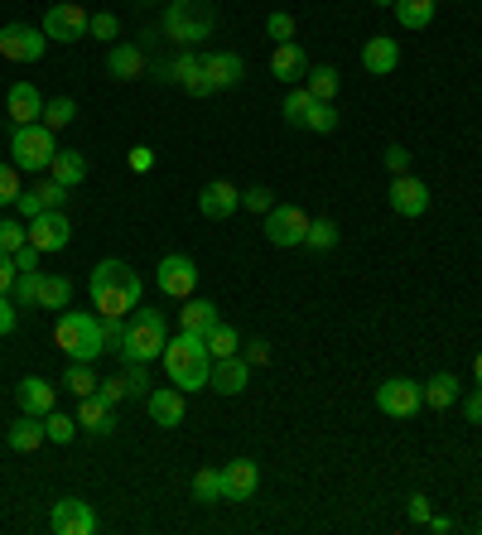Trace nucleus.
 <instances>
[{
  "label": "nucleus",
  "mask_w": 482,
  "mask_h": 535,
  "mask_svg": "<svg viewBox=\"0 0 482 535\" xmlns=\"http://www.w3.org/2000/svg\"><path fill=\"white\" fill-rule=\"evenodd\" d=\"M87 295H92V309H97L102 319H131L135 309H140L145 285H140V275H135L126 261L107 256L102 266L92 270V280H87Z\"/></svg>",
  "instance_id": "f257e3e1"
},
{
  "label": "nucleus",
  "mask_w": 482,
  "mask_h": 535,
  "mask_svg": "<svg viewBox=\"0 0 482 535\" xmlns=\"http://www.w3.org/2000/svg\"><path fill=\"white\" fill-rule=\"evenodd\" d=\"M164 372L169 381L179 386V391H203L208 386V376H213V352H208V338L203 333H188L179 328L169 343H164Z\"/></svg>",
  "instance_id": "f03ea898"
},
{
  "label": "nucleus",
  "mask_w": 482,
  "mask_h": 535,
  "mask_svg": "<svg viewBox=\"0 0 482 535\" xmlns=\"http://www.w3.org/2000/svg\"><path fill=\"white\" fill-rule=\"evenodd\" d=\"M58 352H68V362H97L107 352V328L102 314H87V309H63L54 328Z\"/></svg>",
  "instance_id": "7ed1b4c3"
},
{
  "label": "nucleus",
  "mask_w": 482,
  "mask_h": 535,
  "mask_svg": "<svg viewBox=\"0 0 482 535\" xmlns=\"http://www.w3.org/2000/svg\"><path fill=\"white\" fill-rule=\"evenodd\" d=\"M58 131H49L44 121H34V126H15L10 135V164L20 169V174H49V164L58 155Z\"/></svg>",
  "instance_id": "20e7f679"
},
{
  "label": "nucleus",
  "mask_w": 482,
  "mask_h": 535,
  "mask_svg": "<svg viewBox=\"0 0 482 535\" xmlns=\"http://www.w3.org/2000/svg\"><path fill=\"white\" fill-rule=\"evenodd\" d=\"M213 25H217V15L208 0H169V5H164V34H169L179 49H193L198 39H208Z\"/></svg>",
  "instance_id": "39448f33"
},
{
  "label": "nucleus",
  "mask_w": 482,
  "mask_h": 535,
  "mask_svg": "<svg viewBox=\"0 0 482 535\" xmlns=\"http://www.w3.org/2000/svg\"><path fill=\"white\" fill-rule=\"evenodd\" d=\"M164 343H169V328H164L160 309H135L131 314V333H126V348H121V362H160Z\"/></svg>",
  "instance_id": "423d86ee"
},
{
  "label": "nucleus",
  "mask_w": 482,
  "mask_h": 535,
  "mask_svg": "<svg viewBox=\"0 0 482 535\" xmlns=\"http://www.w3.org/2000/svg\"><path fill=\"white\" fill-rule=\"evenodd\" d=\"M376 410L391 415V420H410V415L425 410V386L410 381V376H391V381L376 386Z\"/></svg>",
  "instance_id": "0eeeda50"
},
{
  "label": "nucleus",
  "mask_w": 482,
  "mask_h": 535,
  "mask_svg": "<svg viewBox=\"0 0 482 535\" xmlns=\"http://www.w3.org/2000/svg\"><path fill=\"white\" fill-rule=\"evenodd\" d=\"M155 285H160L164 299H193V290H198V266H193V256H184V251L160 256V266H155Z\"/></svg>",
  "instance_id": "6e6552de"
},
{
  "label": "nucleus",
  "mask_w": 482,
  "mask_h": 535,
  "mask_svg": "<svg viewBox=\"0 0 482 535\" xmlns=\"http://www.w3.org/2000/svg\"><path fill=\"white\" fill-rule=\"evenodd\" d=\"M49 49V34L34 25H0V58L10 63H39Z\"/></svg>",
  "instance_id": "1a4fd4ad"
},
{
  "label": "nucleus",
  "mask_w": 482,
  "mask_h": 535,
  "mask_svg": "<svg viewBox=\"0 0 482 535\" xmlns=\"http://www.w3.org/2000/svg\"><path fill=\"white\" fill-rule=\"evenodd\" d=\"M266 241L270 246H304V232H309V213L295 208V203H275L266 213Z\"/></svg>",
  "instance_id": "9d476101"
},
{
  "label": "nucleus",
  "mask_w": 482,
  "mask_h": 535,
  "mask_svg": "<svg viewBox=\"0 0 482 535\" xmlns=\"http://www.w3.org/2000/svg\"><path fill=\"white\" fill-rule=\"evenodd\" d=\"M87 10L82 5H73V0H58V5H49V15H44V34L54 39V44H78V39H87Z\"/></svg>",
  "instance_id": "9b49d317"
},
{
  "label": "nucleus",
  "mask_w": 482,
  "mask_h": 535,
  "mask_svg": "<svg viewBox=\"0 0 482 535\" xmlns=\"http://www.w3.org/2000/svg\"><path fill=\"white\" fill-rule=\"evenodd\" d=\"M73 241V222L63 217V208H49V213H39V217H29V246L34 251H63Z\"/></svg>",
  "instance_id": "f8f14e48"
},
{
  "label": "nucleus",
  "mask_w": 482,
  "mask_h": 535,
  "mask_svg": "<svg viewBox=\"0 0 482 535\" xmlns=\"http://www.w3.org/2000/svg\"><path fill=\"white\" fill-rule=\"evenodd\" d=\"M49 531L92 535L97 531V511H92V502H82V497H63V502H54V511H49Z\"/></svg>",
  "instance_id": "ddd939ff"
},
{
  "label": "nucleus",
  "mask_w": 482,
  "mask_h": 535,
  "mask_svg": "<svg viewBox=\"0 0 482 535\" xmlns=\"http://www.w3.org/2000/svg\"><path fill=\"white\" fill-rule=\"evenodd\" d=\"M391 213L396 217H425L429 208V184L415 174H391Z\"/></svg>",
  "instance_id": "4468645a"
},
{
  "label": "nucleus",
  "mask_w": 482,
  "mask_h": 535,
  "mask_svg": "<svg viewBox=\"0 0 482 535\" xmlns=\"http://www.w3.org/2000/svg\"><path fill=\"white\" fill-rule=\"evenodd\" d=\"M145 410H150V420L160 429H174V425H184V415H188V405H184V391L169 381V386H150V396H145Z\"/></svg>",
  "instance_id": "2eb2a0df"
},
{
  "label": "nucleus",
  "mask_w": 482,
  "mask_h": 535,
  "mask_svg": "<svg viewBox=\"0 0 482 535\" xmlns=\"http://www.w3.org/2000/svg\"><path fill=\"white\" fill-rule=\"evenodd\" d=\"M237 208H241V188L227 184V179H213V184H203V193H198V213L213 217V222H227Z\"/></svg>",
  "instance_id": "dca6fc26"
},
{
  "label": "nucleus",
  "mask_w": 482,
  "mask_h": 535,
  "mask_svg": "<svg viewBox=\"0 0 482 535\" xmlns=\"http://www.w3.org/2000/svg\"><path fill=\"white\" fill-rule=\"evenodd\" d=\"M362 68H367L372 78L396 73V68H401V44H396V34H372V39L362 44Z\"/></svg>",
  "instance_id": "f3484780"
},
{
  "label": "nucleus",
  "mask_w": 482,
  "mask_h": 535,
  "mask_svg": "<svg viewBox=\"0 0 482 535\" xmlns=\"http://www.w3.org/2000/svg\"><path fill=\"white\" fill-rule=\"evenodd\" d=\"M5 116H10V126H34V121H44V97H39V87H34V82H15L10 97H5Z\"/></svg>",
  "instance_id": "a211bd4d"
},
{
  "label": "nucleus",
  "mask_w": 482,
  "mask_h": 535,
  "mask_svg": "<svg viewBox=\"0 0 482 535\" xmlns=\"http://www.w3.org/2000/svg\"><path fill=\"white\" fill-rule=\"evenodd\" d=\"M246 381H251V362L246 357H217L213 362V376H208V386H213L217 396H241L246 391Z\"/></svg>",
  "instance_id": "6ab92c4d"
},
{
  "label": "nucleus",
  "mask_w": 482,
  "mask_h": 535,
  "mask_svg": "<svg viewBox=\"0 0 482 535\" xmlns=\"http://www.w3.org/2000/svg\"><path fill=\"white\" fill-rule=\"evenodd\" d=\"M222 487H227V502H251L256 487H261V468L251 458H237L222 468Z\"/></svg>",
  "instance_id": "aec40b11"
},
{
  "label": "nucleus",
  "mask_w": 482,
  "mask_h": 535,
  "mask_svg": "<svg viewBox=\"0 0 482 535\" xmlns=\"http://www.w3.org/2000/svg\"><path fill=\"white\" fill-rule=\"evenodd\" d=\"M203 78L213 92H227L246 78V63H241V54H203Z\"/></svg>",
  "instance_id": "412c9836"
},
{
  "label": "nucleus",
  "mask_w": 482,
  "mask_h": 535,
  "mask_svg": "<svg viewBox=\"0 0 482 535\" xmlns=\"http://www.w3.org/2000/svg\"><path fill=\"white\" fill-rule=\"evenodd\" d=\"M270 73L280 82H299L309 73V54H304V44H275V54H270Z\"/></svg>",
  "instance_id": "4be33fe9"
},
{
  "label": "nucleus",
  "mask_w": 482,
  "mask_h": 535,
  "mask_svg": "<svg viewBox=\"0 0 482 535\" xmlns=\"http://www.w3.org/2000/svg\"><path fill=\"white\" fill-rule=\"evenodd\" d=\"M15 401H20L25 415H39V420H44V415L54 410V386H49L44 376H25V381L15 386Z\"/></svg>",
  "instance_id": "5701e85b"
},
{
  "label": "nucleus",
  "mask_w": 482,
  "mask_h": 535,
  "mask_svg": "<svg viewBox=\"0 0 482 535\" xmlns=\"http://www.w3.org/2000/svg\"><path fill=\"white\" fill-rule=\"evenodd\" d=\"M107 73L116 82H135L140 73H145V49H140V44H111Z\"/></svg>",
  "instance_id": "b1692460"
},
{
  "label": "nucleus",
  "mask_w": 482,
  "mask_h": 535,
  "mask_svg": "<svg viewBox=\"0 0 482 535\" xmlns=\"http://www.w3.org/2000/svg\"><path fill=\"white\" fill-rule=\"evenodd\" d=\"M78 425L87 429V434H111V429H116V405H107L97 391L82 396L78 401Z\"/></svg>",
  "instance_id": "393cba45"
},
{
  "label": "nucleus",
  "mask_w": 482,
  "mask_h": 535,
  "mask_svg": "<svg viewBox=\"0 0 482 535\" xmlns=\"http://www.w3.org/2000/svg\"><path fill=\"white\" fill-rule=\"evenodd\" d=\"M217 323H222V314H217L213 299H184V309H179V328H188V333H213Z\"/></svg>",
  "instance_id": "a878e982"
},
{
  "label": "nucleus",
  "mask_w": 482,
  "mask_h": 535,
  "mask_svg": "<svg viewBox=\"0 0 482 535\" xmlns=\"http://www.w3.org/2000/svg\"><path fill=\"white\" fill-rule=\"evenodd\" d=\"M44 439H49L44 420H39V415H25V410H20V420L10 425V449H15V454H34V449H39Z\"/></svg>",
  "instance_id": "bb28decb"
},
{
  "label": "nucleus",
  "mask_w": 482,
  "mask_h": 535,
  "mask_svg": "<svg viewBox=\"0 0 482 535\" xmlns=\"http://www.w3.org/2000/svg\"><path fill=\"white\" fill-rule=\"evenodd\" d=\"M49 179H58L63 188H78L82 179H87V155H78V150H58L54 164H49Z\"/></svg>",
  "instance_id": "cd10ccee"
},
{
  "label": "nucleus",
  "mask_w": 482,
  "mask_h": 535,
  "mask_svg": "<svg viewBox=\"0 0 482 535\" xmlns=\"http://www.w3.org/2000/svg\"><path fill=\"white\" fill-rule=\"evenodd\" d=\"M458 401V376L454 372H434L425 381V405L429 410H449Z\"/></svg>",
  "instance_id": "c85d7f7f"
},
{
  "label": "nucleus",
  "mask_w": 482,
  "mask_h": 535,
  "mask_svg": "<svg viewBox=\"0 0 482 535\" xmlns=\"http://www.w3.org/2000/svg\"><path fill=\"white\" fill-rule=\"evenodd\" d=\"M39 304L44 309H68L73 304V280L68 275H44L39 280Z\"/></svg>",
  "instance_id": "c756f323"
},
{
  "label": "nucleus",
  "mask_w": 482,
  "mask_h": 535,
  "mask_svg": "<svg viewBox=\"0 0 482 535\" xmlns=\"http://www.w3.org/2000/svg\"><path fill=\"white\" fill-rule=\"evenodd\" d=\"M401 29H429L434 25V0H396Z\"/></svg>",
  "instance_id": "7c9ffc66"
},
{
  "label": "nucleus",
  "mask_w": 482,
  "mask_h": 535,
  "mask_svg": "<svg viewBox=\"0 0 482 535\" xmlns=\"http://www.w3.org/2000/svg\"><path fill=\"white\" fill-rule=\"evenodd\" d=\"M304 87L314 92V102H333V92H338V68H333V63L309 68V73H304Z\"/></svg>",
  "instance_id": "2f4dec72"
},
{
  "label": "nucleus",
  "mask_w": 482,
  "mask_h": 535,
  "mask_svg": "<svg viewBox=\"0 0 482 535\" xmlns=\"http://www.w3.org/2000/svg\"><path fill=\"white\" fill-rule=\"evenodd\" d=\"M193 497H198V502H227L222 468H198V473H193Z\"/></svg>",
  "instance_id": "473e14b6"
},
{
  "label": "nucleus",
  "mask_w": 482,
  "mask_h": 535,
  "mask_svg": "<svg viewBox=\"0 0 482 535\" xmlns=\"http://www.w3.org/2000/svg\"><path fill=\"white\" fill-rule=\"evenodd\" d=\"M338 237H343V232H338V222H333V217H319V222L309 217V232H304V246H309V251H333Z\"/></svg>",
  "instance_id": "72a5a7b5"
},
{
  "label": "nucleus",
  "mask_w": 482,
  "mask_h": 535,
  "mask_svg": "<svg viewBox=\"0 0 482 535\" xmlns=\"http://www.w3.org/2000/svg\"><path fill=\"white\" fill-rule=\"evenodd\" d=\"M309 107H314V92H309V87H290V92H285V102H280V116H285L290 126H304Z\"/></svg>",
  "instance_id": "f704fd0d"
},
{
  "label": "nucleus",
  "mask_w": 482,
  "mask_h": 535,
  "mask_svg": "<svg viewBox=\"0 0 482 535\" xmlns=\"http://www.w3.org/2000/svg\"><path fill=\"white\" fill-rule=\"evenodd\" d=\"M63 386L73 391V396H92L97 391V372H92V362H68V372H63Z\"/></svg>",
  "instance_id": "c9c22d12"
},
{
  "label": "nucleus",
  "mask_w": 482,
  "mask_h": 535,
  "mask_svg": "<svg viewBox=\"0 0 482 535\" xmlns=\"http://www.w3.org/2000/svg\"><path fill=\"white\" fill-rule=\"evenodd\" d=\"M338 126H343V116H338V107H333V102H314V107H309V116H304V131L333 135Z\"/></svg>",
  "instance_id": "e433bc0d"
},
{
  "label": "nucleus",
  "mask_w": 482,
  "mask_h": 535,
  "mask_svg": "<svg viewBox=\"0 0 482 535\" xmlns=\"http://www.w3.org/2000/svg\"><path fill=\"white\" fill-rule=\"evenodd\" d=\"M73 116H78V102H73V97H49V102H44V126H49V131L73 126Z\"/></svg>",
  "instance_id": "4c0bfd02"
},
{
  "label": "nucleus",
  "mask_w": 482,
  "mask_h": 535,
  "mask_svg": "<svg viewBox=\"0 0 482 535\" xmlns=\"http://www.w3.org/2000/svg\"><path fill=\"white\" fill-rule=\"evenodd\" d=\"M39 280H44V270H20L15 275V285H10V299L29 309V304H39Z\"/></svg>",
  "instance_id": "58836bf2"
},
{
  "label": "nucleus",
  "mask_w": 482,
  "mask_h": 535,
  "mask_svg": "<svg viewBox=\"0 0 482 535\" xmlns=\"http://www.w3.org/2000/svg\"><path fill=\"white\" fill-rule=\"evenodd\" d=\"M44 429H49V444H73L78 439V415H58V410H49L44 415Z\"/></svg>",
  "instance_id": "ea45409f"
},
{
  "label": "nucleus",
  "mask_w": 482,
  "mask_h": 535,
  "mask_svg": "<svg viewBox=\"0 0 482 535\" xmlns=\"http://www.w3.org/2000/svg\"><path fill=\"white\" fill-rule=\"evenodd\" d=\"M237 348H241V338H237V328H232V323H217L213 333H208V352H213V362L217 357H237Z\"/></svg>",
  "instance_id": "a19ab883"
},
{
  "label": "nucleus",
  "mask_w": 482,
  "mask_h": 535,
  "mask_svg": "<svg viewBox=\"0 0 482 535\" xmlns=\"http://www.w3.org/2000/svg\"><path fill=\"white\" fill-rule=\"evenodd\" d=\"M20 246H29V222L0 217V251H5V256H15Z\"/></svg>",
  "instance_id": "79ce46f5"
},
{
  "label": "nucleus",
  "mask_w": 482,
  "mask_h": 535,
  "mask_svg": "<svg viewBox=\"0 0 482 535\" xmlns=\"http://www.w3.org/2000/svg\"><path fill=\"white\" fill-rule=\"evenodd\" d=\"M193 78H203V58L198 54H179V58H169V82H179V87H188Z\"/></svg>",
  "instance_id": "37998d69"
},
{
  "label": "nucleus",
  "mask_w": 482,
  "mask_h": 535,
  "mask_svg": "<svg viewBox=\"0 0 482 535\" xmlns=\"http://www.w3.org/2000/svg\"><path fill=\"white\" fill-rule=\"evenodd\" d=\"M20 193H25V188H20V169L0 160V208H15V198H20Z\"/></svg>",
  "instance_id": "c03bdc74"
},
{
  "label": "nucleus",
  "mask_w": 482,
  "mask_h": 535,
  "mask_svg": "<svg viewBox=\"0 0 482 535\" xmlns=\"http://www.w3.org/2000/svg\"><path fill=\"white\" fill-rule=\"evenodd\" d=\"M121 376H126V396H150V376H145V362H121Z\"/></svg>",
  "instance_id": "a18cd8bd"
},
{
  "label": "nucleus",
  "mask_w": 482,
  "mask_h": 535,
  "mask_svg": "<svg viewBox=\"0 0 482 535\" xmlns=\"http://www.w3.org/2000/svg\"><path fill=\"white\" fill-rule=\"evenodd\" d=\"M266 34L275 39V44H290V39H295V15H290V10H270Z\"/></svg>",
  "instance_id": "49530a36"
},
{
  "label": "nucleus",
  "mask_w": 482,
  "mask_h": 535,
  "mask_svg": "<svg viewBox=\"0 0 482 535\" xmlns=\"http://www.w3.org/2000/svg\"><path fill=\"white\" fill-rule=\"evenodd\" d=\"M87 34H92V39H116V34H121V20H116L111 10H97V15L87 20Z\"/></svg>",
  "instance_id": "de8ad7c7"
},
{
  "label": "nucleus",
  "mask_w": 482,
  "mask_h": 535,
  "mask_svg": "<svg viewBox=\"0 0 482 535\" xmlns=\"http://www.w3.org/2000/svg\"><path fill=\"white\" fill-rule=\"evenodd\" d=\"M15 213L25 217H39V213H49V203H44V193H39V188H25V193H20V198H15Z\"/></svg>",
  "instance_id": "09e8293b"
},
{
  "label": "nucleus",
  "mask_w": 482,
  "mask_h": 535,
  "mask_svg": "<svg viewBox=\"0 0 482 535\" xmlns=\"http://www.w3.org/2000/svg\"><path fill=\"white\" fill-rule=\"evenodd\" d=\"M102 328H107V352H116V357H121V348H126V333H131V319H102Z\"/></svg>",
  "instance_id": "8fccbe9b"
},
{
  "label": "nucleus",
  "mask_w": 482,
  "mask_h": 535,
  "mask_svg": "<svg viewBox=\"0 0 482 535\" xmlns=\"http://www.w3.org/2000/svg\"><path fill=\"white\" fill-rule=\"evenodd\" d=\"M241 208H251V213H270V208H275V198H270V188H246V193H241Z\"/></svg>",
  "instance_id": "3c124183"
},
{
  "label": "nucleus",
  "mask_w": 482,
  "mask_h": 535,
  "mask_svg": "<svg viewBox=\"0 0 482 535\" xmlns=\"http://www.w3.org/2000/svg\"><path fill=\"white\" fill-rule=\"evenodd\" d=\"M97 396L107 405H121L126 401V376H111V381H97Z\"/></svg>",
  "instance_id": "603ef678"
},
{
  "label": "nucleus",
  "mask_w": 482,
  "mask_h": 535,
  "mask_svg": "<svg viewBox=\"0 0 482 535\" xmlns=\"http://www.w3.org/2000/svg\"><path fill=\"white\" fill-rule=\"evenodd\" d=\"M15 309H20L15 299L0 295V338H10V333H15V323H20V314H15Z\"/></svg>",
  "instance_id": "864d4df0"
},
{
  "label": "nucleus",
  "mask_w": 482,
  "mask_h": 535,
  "mask_svg": "<svg viewBox=\"0 0 482 535\" xmlns=\"http://www.w3.org/2000/svg\"><path fill=\"white\" fill-rule=\"evenodd\" d=\"M405 511H410V521H415V526H425L429 516H434V511H429V497H425V492H410Z\"/></svg>",
  "instance_id": "5fc2aeb1"
},
{
  "label": "nucleus",
  "mask_w": 482,
  "mask_h": 535,
  "mask_svg": "<svg viewBox=\"0 0 482 535\" xmlns=\"http://www.w3.org/2000/svg\"><path fill=\"white\" fill-rule=\"evenodd\" d=\"M386 169H391V174H410V150H405V145H391V150H386Z\"/></svg>",
  "instance_id": "6e6d98bb"
},
{
  "label": "nucleus",
  "mask_w": 482,
  "mask_h": 535,
  "mask_svg": "<svg viewBox=\"0 0 482 535\" xmlns=\"http://www.w3.org/2000/svg\"><path fill=\"white\" fill-rule=\"evenodd\" d=\"M131 169H135V174H150V169H155V150H150V145H135V150H131Z\"/></svg>",
  "instance_id": "4d7b16f0"
},
{
  "label": "nucleus",
  "mask_w": 482,
  "mask_h": 535,
  "mask_svg": "<svg viewBox=\"0 0 482 535\" xmlns=\"http://www.w3.org/2000/svg\"><path fill=\"white\" fill-rule=\"evenodd\" d=\"M15 275H20V270H15V256H5V251H0V295H10Z\"/></svg>",
  "instance_id": "13d9d810"
},
{
  "label": "nucleus",
  "mask_w": 482,
  "mask_h": 535,
  "mask_svg": "<svg viewBox=\"0 0 482 535\" xmlns=\"http://www.w3.org/2000/svg\"><path fill=\"white\" fill-rule=\"evenodd\" d=\"M39 256H44V251H34V246H20V251H15V270H39Z\"/></svg>",
  "instance_id": "bf43d9fd"
},
{
  "label": "nucleus",
  "mask_w": 482,
  "mask_h": 535,
  "mask_svg": "<svg viewBox=\"0 0 482 535\" xmlns=\"http://www.w3.org/2000/svg\"><path fill=\"white\" fill-rule=\"evenodd\" d=\"M463 415H468V425H482V386L468 396V401H463Z\"/></svg>",
  "instance_id": "052dcab7"
},
{
  "label": "nucleus",
  "mask_w": 482,
  "mask_h": 535,
  "mask_svg": "<svg viewBox=\"0 0 482 535\" xmlns=\"http://www.w3.org/2000/svg\"><path fill=\"white\" fill-rule=\"evenodd\" d=\"M246 362H251V367L270 362V343H261V338H256V343H246Z\"/></svg>",
  "instance_id": "680f3d73"
},
{
  "label": "nucleus",
  "mask_w": 482,
  "mask_h": 535,
  "mask_svg": "<svg viewBox=\"0 0 482 535\" xmlns=\"http://www.w3.org/2000/svg\"><path fill=\"white\" fill-rule=\"evenodd\" d=\"M425 526H429V531H439V535H449V531H454V521H449V516H429Z\"/></svg>",
  "instance_id": "e2e57ef3"
},
{
  "label": "nucleus",
  "mask_w": 482,
  "mask_h": 535,
  "mask_svg": "<svg viewBox=\"0 0 482 535\" xmlns=\"http://www.w3.org/2000/svg\"><path fill=\"white\" fill-rule=\"evenodd\" d=\"M473 376H478V386H482V352H478V362H473Z\"/></svg>",
  "instance_id": "0e129e2a"
},
{
  "label": "nucleus",
  "mask_w": 482,
  "mask_h": 535,
  "mask_svg": "<svg viewBox=\"0 0 482 535\" xmlns=\"http://www.w3.org/2000/svg\"><path fill=\"white\" fill-rule=\"evenodd\" d=\"M372 5H396V0H372Z\"/></svg>",
  "instance_id": "69168bd1"
},
{
  "label": "nucleus",
  "mask_w": 482,
  "mask_h": 535,
  "mask_svg": "<svg viewBox=\"0 0 482 535\" xmlns=\"http://www.w3.org/2000/svg\"><path fill=\"white\" fill-rule=\"evenodd\" d=\"M478 531H482V521H478Z\"/></svg>",
  "instance_id": "338daca9"
}]
</instances>
